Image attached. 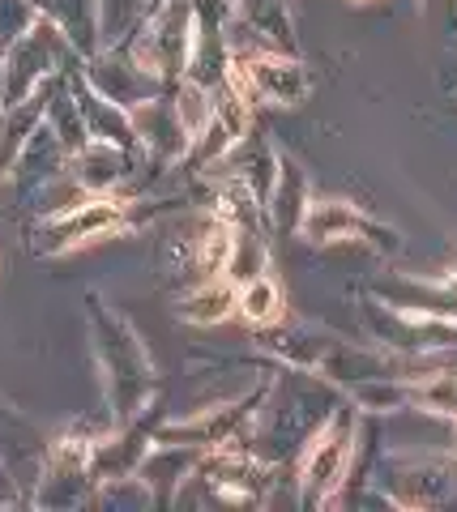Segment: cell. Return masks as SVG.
<instances>
[{
    "instance_id": "1",
    "label": "cell",
    "mask_w": 457,
    "mask_h": 512,
    "mask_svg": "<svg viewBox=\"0 0 457 512\" xmlns=\"http://www.w3.org/2000/svg\"><path fill=\"white\" fill-rule=\"evenodd\" d=\"M351 440H355V431H351V423H346V414L329 419L317 436H312L308 453H304V466H299L304 504H321L342 487L346 470H351Z\"/></svg>"
},
{
    "instance_id": "2",
    "label": "cell",
    "mask_w": 457,
    "mask_h": 512,
    "mask_svg": "<svg viewBox=\"0 0 457 512\" xmlns=\"http://www.w3.org/2000/svg\"><path fill=\"white\" fill-rule=\"evenodd\" d=\"M124 222V205L112 197H94V201H77L69 210H60L56 222L43 231L47 244H39L43 252H65L73 244H86V239H99L107 231H116Z\"/></svg>"
},
{
    "instance_id": "3",
    "label": "cell",
    "mask_w": 457,
    "mask_h": 512,
    "mask_svg": "<svg viewBox=\"0 0 457 512\" xmlns=\"http://www.w3.org/2000/svg\"><path fill=\"white\" fill-rule=\"evenodd\" d=\"M359 231H376V227L359 210H351V205H342V201L308 197L304 218H299V235L312 239V244H334V239H351Z\"/></svg>"
},
{
    "instance_id": "4",
    "label": "cell",
    "mask_w": 457,
    "mask_h": 512,
    "mask_svg": "<svg viewBox=\"0 0 457 512\" xmlns=\"http://www.w3.org/2000/svg\"><path fill=\"white\" fill-rule=\"evenodd\" d=\"M265 205H270L278 231H299V218H304V205H308V180H304V171L282 154H278V180H274V192Z\"/></svg>"
},
{
    "instance_id": "5",
    "label": "cell",
    "mask_w": 457,
    "mask_h": 512,
    "mask_svg": "<svg viewBox=\"0 0 457 512\" xmlns=\"http://www.w3.org/2000/svg\"><path fill=\"white\" fill-rule=\"evenodd\" d=\"M235 299H240V286L231 278H206L201 291H193L180 303V320H188V325H218V320L235 312Z\"/></svg>"
},
{
    "instance_id": "6",
    "label": "cell",
    "mask_w": 457,
    "mask_h": 512,
    "mask_svg": "<svg viewBox=\"0 0 457 512\" xmlns=\"http://www.w3.org/2000/svg\"><path fill=\"white\" fill-rule=\"evenodd\" d=\"M35 9L47 22H56L65 39L94 47V18H99V5H94V0H35Z\"/></svg>"
},
{
    "instance_id": "7",
    "label": "cell",
    "mask_w": 457,
    "mask_h": 512,
    "mask_svg": "<svg viewBox=\"0 0 457 512\" xmlns=\"http://www.w3.org/2000/svg\"><path fill=\"white\" fill-rule=\"evenodd\" d=\"M282 291H278V282L270 274H257L252 282L240 286V299H235V312H240L248 325H257V329H270L282 320Z\"/></svg>"
},
{
    "instance_id": "8",
    "label": "cell",
    "mask_w": 457,
    "mask_h": 512,
    "mask_svg": "<svg viewBox=\"0 0 457 512\" xmlns=\"http://www.w3.org/2000/svg\"><path fill=\"white\" fill-rule=\"evenodd\" d=\"M270 265V252H265V239L257 227H235V244H231V261L223 269V278H231L235 286L252 282L257 274H265Z\"/></svg>"
},
{
    "instance_id": "9",
    "label": "cell",
    "mask_w": 457,
    "mask_h": 512,
    "mask_svg": "<svg viewBox=\"0 0 457 512\" xmlns=\"http://www.w3.org/2000/svg\"><path fill=\"white\" fill-rule=\"evenodd\" d=\"M411 402H419L423 410H436V414H449L457 419V376H432L423 384H411Z\"/></svg>"
},
{
    "instance_id": "10",
    "label": "cell",
    "mask_w": 457,
    "mask_h": 512,
    "mask_svg": "<svg viewBox=\"0 0 457 512\" xmlns=\"http://www.w3.org/2000/svg\"><path fill=\"white\" fill-rule=\"evenodd\" d=\"M35 0H0V47L18 43L30 26H35Z\"/></svg>"
}]
</instances>
